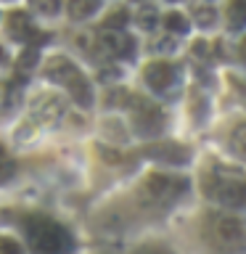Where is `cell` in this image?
Returning <instances> with one entry per match:
<instances>
[{
    "label": "cell",
    "mask_w": 246,
    "mask_h": 254,
    "mask_svg": "<svg viewBox=\"0 0 246 254\" xmlns=\"http://www.w3.org/2000/svg\"><path fill=\"white\" fill-rule=\"evenodd\" d=\"M24 233L35 254H71L74 249L69 230L45 214H29L24 220Z\"/></svg>",
    "instance_id": "cell-1"
},
{
    "label": "cell",
    "mask_w": 246,
    "mask_h": 254,
    "mask_svg": "<svg viewBox=\"0 0 246 254\" xmlns=\"http://www.w3.org/2000/svg\"><path fill=\"white\" fill-rule=\"evenodd\" d=\"M188 190V180L180 178V175H167V172H154L143 180V193L146 198L156 204H167L175 201L178 196H183Z\"/></svg>",
    "instance_id": "cell-2"
},
{
    "label": "cell",
    "mask_w": 246,
    "mask_h": 254,
    "mask_svg": "<svg viewBox=\"0 0 246 254\" xmlns=\"http://www.w3.org/2000/svg\"><path fill=\"white\" fill-rule=\"evenodd\" d=\"M130 106L132 109V127H135V132L138 135H159L164 130V125H167V114L159 106H154V103H148V101H135Z\"/></svg>",
    "instance_id": "cell-3"
},
{
    "label": "cell",
    "mask_w": 246,
    "mask_h": 254,
    "mask_svg": "<svg viewBox=\"0 0 246 254\" xmlns=\"http://www.w3.org/2000/svg\"><path fill=\"white\" fill-rule=\"evenodd\" d=\"M212 238H214V244H217L220 249L238 252L244 246V225H241V220L230 217V214L217 217L214 220V228H212Z\"/></svg>",
    "instance_id": "cell-4"
},
{
    "label": "cell",
    "mask_w": 246,
    "mask_h": 254,
    "mask_svg": "<svg viewBox=\"0 0 246 254\" xmlns=\"http://www.w3.org/2000/svg\"><path fill=\"white\" fill-rule=\"evenodd\" d=\"M101 51L111 59H132L135 56V40L122 29H103L98 35Z\"/></svg>",
    "instance_id": "cell-5"
},
{
    "label": "cell",
    "mask_w": 246,
    "mask_h": 254,
    "mask_svg": "<svg viewBox=\"0 0 246 254\" xmlns=\"http://www.w3.org/2000/svg\"><path fill=\"white\" fill-rule=\"evenodd\" d=\"M209 193L217 198L222 206H230V209H238V206H244V201H246V186L238 178L236 180H217L209 188Z\"/></svg>",
    "instance_id": "cell-6"
},
{
    "label": "cell",
    "mask_w": 246,
    "mask_h": 254,
    "mask_svg": "<svg viewBox=\"0 0 246 254\" xmlns=\"http://www.w3.org/2000/svg\"><path fill=\"white\" fill-rule=\"evenodd\" d=\"M143 79L154 93H164L175 85V66L167 61H151L143 71Z\"/></svg>",
    "instance_id": "cell-7"
},
{
    "label": "cell",
    "mask_w": 246,
    "mask_h": 254,
    "mask_svg": "<svg viewBox=\"0 0 246 254\" xmlns=\"http://www.w3.org/2000/svg\"><path fill=\"white\" fill-rule=\"evenodd\" d=\"M143 154L148 159H156V162H167V164H185L188 162V148L180 146V143L164 140V143H154V146H146Z\"/></svg>",
    "instance_id": "cell-8"
},
{
    "label": "cell",
    "mask_w": 246,
    "mask_h": 254,
    "mask_svg": "<svg viewBox=\"0 0 246 254\" xmlns=\"http://www.w3.org/2000/svg\"><path fill=\"white\" fill-rule=\"evenodd\" d=\"M63 111H66L63 101L53 93H43V95H37V98L32 101V114H35L40 122H56Z\"/></svg>",
    "instance_id": "cell-9"
},
{
    "label": "cell",
    "mask_w": 246,
    "mask_h": 254,
    "mask_svg": "<svg viewBox=\"0 0 246 254\" xmlns=\"http://www.w3.org/2000/svg\"><path fill=\"white\" fill-rule=\"evenodd\" d=\"M61 85L66 87V90H69V95L77 101V106L87 109V106L93 103V87H90V82L85 79V74H82L79 69H74V71H71V74H69L66 79H63Z\"/></svg>",
    "instance_id": "cell-10"
},
{
    "label": "cell",
    "mask_w": 246,
    "mask_h": 254,
    "mask_svg": "<svg viewBox=\"0 0 246 254\" xmlns=\"http://www.w3.org/2000/svg\"><path fill=\"white\" fill-rule=\"evenodd\" d=\"M5 29H8V35H11L13 40H19V43H27V40L32 37V32H35L27 11H11L8 13L5 16Z\"/></svg>",
    "instance_id": "cell-11"
},
{
    "label": "cell",
    "mask_w": 246,
    "mask_h": 254,
    "mask_svg": "<svg viewBox=\"0 0 246 254\" xmlns=\"http://www.w3.org/2000/svg\"><path fill=\"white\" fill-rule=\"evenodd\" d=\"M74 69H77V66L66 59V56H53V59L45 64V77L51 79V82H59V85H61Z\"/></svg>",
    "instance_id": "cell-12"
},
{
    "label": "cell",
    "mask_w": 246,
    "mask_h": 254,
    "mask_svg": "<svg viewBox=\"0 0 246 254\" xmlns=\"http://www.w3.org/2000/svg\"><path fill=\"white\" fill-rule=\"evenodd\" d=\"M98 5H101L98 0H69V16L77 21L90 19V16L98 11Z\"/></svg>",
    "instance_id": "cell-13"
},
{
    "label": "cell",
    "mask_w": 246,
    "mask_h": 254,
    "mask_svg": "<svg viewBox=\"0 0 246 254\" xmlns=\"http://www.w3.org/2000/svg\"><path fill=\"white\" fill-rule=\"evenodd\" d=\"M225 16H228V27L230 29H241L246 24V0H230Z\"/></svg>",
    "instance_id": "cell-14"
},
{
    "label": "cell",
    "mask_w": 246,
    "mask_h": 254,
    "mask_svg": "<svg viewBox=\"0 0 246 254\" xmlns=\"http://www.w3.org/2000/svg\"><path fill=\"white\" fill-rule=\"evenodd\" d=\"M164 27L172 32V35H185V32L190 29V24H188V19L183 13H178V11H170V13H164Z\"/></svg>",
    "instance_id": "cell-15"
},
{
    "label": "cell",
    "mask_w": 246,
    "mask_h": 254,
    "mask_svg": "<svg viewBox=\"0 0 246 254\" xmlns=\"http://www.w3.org/2000/svg\"><path fill=\"white\" fill-rule=\"evenodd\" d=\"M193 21L201 29H209L217 24V11H214L212 5H198V8H193Z\"/></svg>",
    "instance_id": "cell-16"
},
{
    "label": "cell",
    "mask_w": 246,
    "mask_h": 254,
    "mask_svg": "<svg viewBox=\"0 0 246 254\" xmlns=\"http://www.w3.org/2000/svg\"><path fill=\"white\" fill-rule=\"evenodd\" d=\"M135 19H138V27L140 29H146V32H151L159 24V13H156V8H140L138 11V16H135Z\"/></svg>",
    "instance_id": "cell-17"
},
{
    "label": "cell",
    "mask_w": 246,
    "mask_h": 254,
    "mask_svg": "<svg viewBox=\"0 0 246 254\" xmlns=\"http://www.w3.org/2000/svg\"><path fill=\"white\" fill-rule=\"evenodd\" d=\"M127 19H130V13H127V8H117L114 13H109L106 19H103V29H122Z\"/></svg>",
    "instance_id": "cell-18"
},
{
    "label": "cell",
    "mask_w": 246,
    "mask_h": 254,
    "mask_svg": "<svg viewBox=\"0 0 246 254\" xmlns=\"http://www.w3.org/2000/svg\"><path fill=\"white\" fill-rule=\"evenodd\" d=\"M32 8L43 16H53V13H59L61 0H32Z\"/></svg>",
    "instance_id": "cell-19"
},
{
    "label": "cell",
    "mask_w": 246,
    "mask_h": 254,
    "mask_svg": "<svg viewBox=\"0 0 246 254\" xmlns=\"http://www.w3.org/2000/svg\"><path fill=\"white\" fill-rule=\"evenodd\" d=\"M16 64H19L21 71H29V69L37 64V48H27V51L19 56V61H16Z\"/></svg>",
    "instance_id": "cell-20"
},
{
    "label": "cell",
    "mask_w": 246,
    "mask_h": 254,
    "mask_svg": "<svg viewBox=\"0 0 246 254\" xmlns=\"http://www.w3.org/2000/svg\"><path fill=\"white\" fill-rule=\"evenodd\" d=\"M175 48H178V43H175V37H172V35L159 37L156 43H154V51H159V53H172Z\"/></svg>",
    "instance_id": "cell-21"
},
{
    "label": "cell",
    "mask_w": 246,
    "mask_h": 254,
    "mask_svg": "<svg viewBox=\"0 0 246 254\" xmlns=\"http://www.w3.org/2000/svg\"><path fill=\"white\" fill-rule=\"evenodd\" d=\"M0 254H21V246L11 238H0Z\"/></svg>",
    "instance_id": "cell-22"
},
{
    "label": "cell",
    "mask_w": 246,
    "mask_h": 254,
    "mask_svg": "<svg viewBox=\"0 0 246 254\" xmlns=\"http://www.w3.org/2000/svg\"><path fill=\"white\" fill-rule=\"evenodd\" d=\"M193 56L206 59V56H209V43H206V40H196V43H193Z\"/></svg>",
    "instance_id": "cell-23"
},
{
    "label": "cell",
    "mask_w": 246,
    "mask_h": 254,
    "mask_svg": "<svg viewBox=\"0 0 246 254\" xmlns=\"http://www.w3.org/2000/svg\"><path fill=\"white\" fill-rule=\"evenodd\" d=\"M13 167H11V162H8V154H5V148L0 146V178H5L8 172H11Z\"/></svg>",
    "instance_id": "cell-24"
},
{
    "label": "cell",
    "mask_w": 246,
    "mask_h": 254,
    "mask_svg": "<svg viewBox=\"0 0 246 254\" xmlns=\"http://www.w3.org/2000/svg\"><path fill=\"white\" fill-rule=\"evenodd\" d=\"M5 59H8V56H5V51H3V45H0V64H5Z\"/></svg>",
    "instance_id": "cell-25"
}]
</instances>
